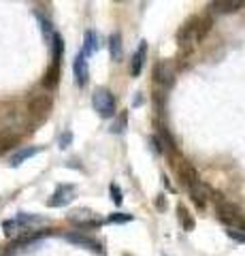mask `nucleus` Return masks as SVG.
<instances>
[{"label": "nucleus", "mask_w": 245, "mask_h": 256, "mask_svg": "<svg viewBox=\"0 0 245 256\" xmlns=\"http://www.w3.org/2000/svg\"><path fill=\"white\" fill-rule=\"evenodd\" d=\"M58 79H60V66L58 64H51L49 68H47V73L43 77V86L47 90H53V88L58 86Z\"/></svg>", "instance_id": "obj_17"}, {"label": "nucleus", "mask_w": 245, "mask_h": 256, "mask_svg": "<svg viewBox=\"0 0 245 256\" xmlns=\"http://www.w3.org/2000/svg\"><path fill=\"white\" fill-rule=\"evenodd\" d=\"M228 237H231V239H237V242H241V244H245V235L243 233H239V230H228Z\"/></svg>", "instance_id": "obj_26"}, {"label": "nucleus", "mask_w": 245, "mask_h": 256, "mask_svg": "<svg viewBox=\"0 0 245 256\" xmlns=\"http://www.w3.org/2000/svg\"><path fill=\"white\" fill-rule=\"evenodd\" d=\"M75 198V186H70V184H62V186L56 188V192L51 194V198L47 201L49 207H64L68 205L70 201Z\"/></svg>", "instance_id": "obj_3"}, {"label": "nucleus", "mask_w": 245, "mask_h": 256, "mask_svg": "<svg viewBox=\"0 0 245 256\" xmlns=\"http://www.w3.org/2000/svg\"><path fill=\"white\" fill-rule=\"evenodd\" d=\"M73 73H75V82L79 88H85L90 82V68H88V60H85V56L79 54L75 62H73Z\"/></svg>", "instance_id": "obj_7"}, {"label": "nucleus", "mask_w": 245, "mask_h": 256, "mask_svg": "<svg viewBox=\"0 0 245 256\" xmlns=\"http://www.w3.org/2000/svg\"><path fill=\"white\" fill-rule=\"evenodd\" d=\"M132 220H134L132 214H111L107 218V222H111V224H126V222H132Z\"/></svg>", "instance_id": "obj_23"}, {"label": "nucleus", "mask_w": 245, "mask_h": 256, "mask_svg": "<svg viewBox=\"0 0 245 256\" xmlns=\"http://www.w3.org/2000/svg\"><path fill=\"white\" fill-rule=\"evenodd\" d=\"M98 50V34L94 30H88L85 32V36H83V52H81V56H92L94 52Z\"/></svg>", "instance_id": "obj_15"}, {"label": "nucleus", "mask_w": 245, "mask_h": 256, "mask_svg": "<svg viewBox=\"0 0 245 256\" xmlns=\"http://www.w3.org/2000/svg\"><path fill=\"white\" fill-rule=\"evenodd\" d=\"M64 239H66L68 244H73V246H79V248H85V250H90V252L102 254V248H100V244L94 237H88V235H83V233H66Z\"/></svg>", "instance_id": "obj_4"}, {"label": "nucleus", "mask_w": 245, "mask_h": 256, "mask_svg": "<svg viewBox=\"0 0 245 256\" xmlns=\"http://www.w3.org/2000/svg\"><path fill=\"white\" fill-rule=\"evenodd\" d=\"M124 126H126V116L122 114L120 118H117V122L111 126V132H124Z\"/></svg>", "instance_id": "obj_24"}, {"label": "nucleus", "mask_w": 245, "mask_h": 256, "mask_svg": "<svg viewBox=\"0 0 245 256\" xmlns=\"http://www.w3.org/2000/svg\"><path fill=\"white\" fill-rule=\"evenodd\" d=\"M70 141H73V132H64V134H62V137H60V148H68L70 146Z\"/></svg>", "instance_id": "obj_25"}, {"label": "nucleus", "mask_w": 245, "mask_h": 256, "mask_svg": "<svg viewBox=\"0 0 245 256\" xmlns=\"http://www.w3.org/2000/svg\"><path fill=\"white\" fill-rule=\"evenodd\" d=\"M177 214H179V220H181V224H184V228H186V230H192V228H194V218L190 216L188 207L177 205Z\"/></svg>", "instance_id": "obj_19"}, {"label": "nucleus", "mask_w": 245, "mask_h": 256, "mask_svg": "<svg viewBox=\"0 0 245 256\" xmlns=\"http://www.w3.org/2000/svg\"><path fill=\"white\" fill-rule=\"evenodd\" d=\"M158 134H160V139H156L158 143H164V148H167L169 152H175V141H173V137L169 134L167 128L160 126V128H158ZM164 148H162V150H164Z\"/></svg>", "instance_id": "obj_20"}, {"label": "nucleus", "mask_w": 245, "mask_h": 256, "mask_svg": "<svg viewBox=\"0 0 245 256\" xmlns=\"http://www.w3.org/2000/svg\"><path fill=\"white\" fill-rule=\"evenodd\" d=\"M51 45H53V64H60L62 58V52H64V43H62V36L60 34H53L51 36Z\"/></svg>", "instance_id": "obj_21"}, {"label": "nucleus", "mask_w": 245, "mask_h": 256, "mask_svg": "<svg viewBox=\"0 0 245 256\" xmlns=\"http://www.w3.org/2000/svg\"><path fill=\"white\" fill-rule=\"evenodd\" d=\"M147 58V41H141V45L137 47V52L132 54L130 58V75L132 77H139L141 70H143V64Z\"/></svg>", "instance_id": "obj_10"}, {"label": "nucleus", "mask_w": 245, "mask_h": 256, "mask_svg": "<svg viewBox=\"0 0 245 256\" xmlns=\"http://www.w3.org/2000/svg\"><path fill=\"white\" fill-rule=\"evenodd\" d=\"M36 154H38V148H34V146L23 148V150H19L17 154H15V156L11 158V166H19L21 162H26L28 158H32V156H36Z\"/></svg>", "instance_id": "obj_18"}, {"label": "nucleus", "mask_w": 245, "mask_h": 256, "mask_svg": "<svg viewBox=\"0 0 245 256\" xmlns=\"http://www.w3.org/2000/svg\"><path fill=\"white\" fill-rule=\"evenodd\" d=\"M177 43L184 52H190L196 45V41H194V18L188 20L184 26H181V30L177 32Z\"/></svg>", "instance_id": "obj_6"}, {"label": "nucleus", "mask_w": 245, "mask_h": 256, "mask_svg": "<svg viewBox=\"0 0 245 256\" xmlns=\"http://www.w3.org/2000/svg\"><path fill=\"white\" fill-rule=\"evenodd\" d=\"M241 6H245V2H239V0H216V2H211V9L216 13H235Z\"/></svg>", "instance_id": "obj_13"}, {"label": "nucleus", "mask_w": 245, "mask_h": 256, "mask_svg": "<svg viewBox=\"0 0 245 256\" xmlns=\"http://www.w3.org/2000/svg\"><path fill=\"white\" fill-rule=\"evenodd\" d=\"M213 28V20L209 18V15H201V18H194V41L196 45L203 43L205 38H207V34L211 32Z\"/></svg>", "instance_id": "obj_9"}, {"label": "nucleus", "mask_w": 245, "mask_h": 256, "mask_svg": "<svg viewBox=\"0 0 245 256\" xmlns=\"http://www.w3.org/2000/svg\"><path fill=\"white\" fill-rule=\"evenodd\" d=\"M177 175H179L181 184H184L188 190L201 182V180H199V171H196V169H194V164H192V162H188V160H181V164L177 166Z\"/></svg>", "instance_id": "obj_5"}, {"label": "nucleus", "mask_w": 245, "mask_h": 256, "mask_svg": "<svg viewBox=\"0 0 245 256\" xmlns=\"http://www.w3.org/2000/svg\"><path fill=\"white\" fill-rule=\"evenodd\" d=\"M19 143V134L11 130V128H2L0 130V156L6 154L9 150H13Z\"/></svg>", "instance_id": "obj_11"}, {"label": "nucleus", "mask_w": 245, "mask_h": 256, "mask_svg": "<svg viewBox=\"0 0 245 256\" xmlns=\"http://www.w3.org/2000/svg\"><path fill=\"white\" fill-rule=\"evenodd\" d=\"M92 105L98 111L100 118H113L115 116V96L107 88H96L92 94Z\"/></svg>", "instance_id": "obj_1"}, {"label": "nucleus", "mask_w": 245, "mask_h": 256, "mask_svg": "<svg viewBox=\"0 0 245 256\" xmlns=\"http://www.w3.org/2000/svg\"><path fill=\"white\" fill-rule=\"evenodd\" d=\"M207 194H209V188L203 186L201 182L196 184V186L190 188V196H192V201L199 207H205V203H207Z\"/></svg>", "instance_id": "obj_16"}, {"label": "nucleus", "mask_w": 245, "mask_h": 256, "mask_svg": "<svg viewBox=\"0 0 245 256\" xmlns=\"http://www.w3.org/2000/svg\"><path fill=\"white\" fill-rule=\"evenodd\" d=\"M0 256H4V250H2V248H0Z\"/></svg>", "instance_id": "obj_28"}, {"label": "nucleus", "mask_w": 245, "mask_h": 256, "mask_svg": "<svg viewBox=\"0 0 245 256\" xmlns=\"http://www.w3.org/2000/svg\"><path fill=\"white\" fill-rule=\"evenodd\" d=\"M154 79H156V84L158 86H164V88H171L173 84V70L167 62H160V64H156V68H154Z\"/></svg>", "instance_id": "obj_12"}, {"label": "nucleus", "mask_w": 245, "mask_h": 256, "mask_svg": "<svg viewBox=\"0 0 245 256\" xmlns=\"http://www.w3.org/2000/svg\"><path fill=\"white\" fill-rule=\"evenodd\" d=\"M158 210H167V198H158Z\"/></svg>", "instance_id": "obj_27"}, {"label": "nucleus", "mask_w": 245, "mask_h": 256, "mask_svg": "<svg viewBox=\"0 0 245 256\" xmlns=\"http://www.w3.org/2000/svg\"><path fill=\"white\" fill-rule=\"evenodd\" d=\"M53 107V100H51V96L49 94H34L32 98L28 100V111H30V116L36 118V120H43L49 116V111Z\"/></svg>", "instance_id": "obj_2"}, {"label": "nucleus", "mask_w": 245, "mask_h": 256, "mask_svg": "<svg viewBox=\"0 0 245 256\" xmlns=\"http://www.w3.org/2000/svg\"><path fill=\"white\" fill-rule=\"evenodd\" d=\"M109 52H111L113 62H120L124 58V45H122V34L120 32H113L111 38H109Z\"/></svg>", "instance_id": "obj_14"}, {"label": "nucleus", "mask_w": 245, "mask_h": 256, "mask_svg": "<svg viewBox=\"0 0 245 256\" xmlns=\"http://www.w3.org/2000/svg\"><path fill=\"white\" fill-rule=\"evenodd\" d=\"M68 220L73 224H79V226H98L100 220L96 218V214L90 210H75L68 214Z\"/></svg>", "instance_id": "obj_8"}, {"label": "nucleus", "mask_w": 245, "mask_h": 256, "mask_svg": "<svg viewBox=\"0 0 245 256\" xmlns=\"http://www.w3.org/2000/svg\"><path fill=\"white\" fill-rule=\"evenodd\" d=\"M109 194H111V201H113V205H117V207H120V205L124 203L122 188L117 186V184H111V186H109Z\"/></svg>", "instance_id": "obj_22"}]
</instances>
